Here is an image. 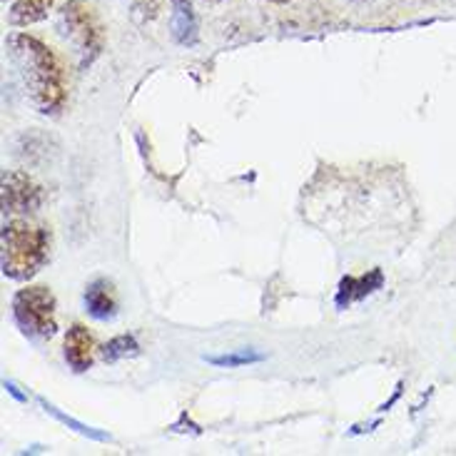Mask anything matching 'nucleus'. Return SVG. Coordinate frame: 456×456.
Returning <instances> with one entry per match:
<instances>
[{
  "instance_id": "12",
  "label": "nucleus",
  "mask_w": 456,
  "mask_h": 456,
  "mask_svg": "<svg viewBox=\"0 0 456 456\" xmlns=\"http://www.w3.org/2000/svg\"><path fill=\"white\" fill-rule=\"evenodd\" d=\"M262 354L252 352V349H237V352H230V354H223V357H205L208 364H215V367H227V370H237V367H247V364H257L262 362Z\"/></svg>"
},
{
  "instance_id": "13",
  "label": "nucleus",
  "mask_w": 456,
  "mask_h": 456,
  "mask_svg": "<svg viewBox=\"0 0 456 456\" xmlns=\"http://www.w3.org/2000/svg\"><path fill=\"white\" fill-rule=\"evenodd\" d=\"M40 407L45 409L48 414H53V417H55V419H58V421H62L65 427H73L75 432L83 434V436H90V439H100V442H105V439H108V436H105V434H102V432H95V429H90V427H86V424H80V421H75L73 417H68V414H62L61 409H55V407H53V404H48L45 399H40Z\"/></svg>"
},
{
  "instance_id": "15",
  "label": "nucleus",
  "mask_w": 456,
  "mask_h": 456,
  "mask_svg": "<svg viewBox=\"0 0 456 456\" xmlns=\"http://www.w3.org/2000/svg\"><path fill=\"white\" fill-rule=\"evenodd\" d=\"M5 389H8V392H11V395L15 396V399H20V402H25V399H28V396H23V395H20V392H18V387H15V384L5 382Z\"/></svg>"
},
{
  "instance_id": "9",
  "label": "nucleus",
  "mask_w": 456,
  "mask_h": 456,
  "mask_svg": "<svg viewBox=\"0 0 456 456\" xmlns=\"http://www.w3.org/2000/svg\"><path fill=\"white\" fill-rule=\"evenodd\" d=\"M86 307L95 320H112L118 312V299L112 292V284L105 280H95L86 289Z\"/></svg>"
},
{
  "instance_id": "17",
  "label": "nucleus",
  "mask_w": 456,
  "mask_h": 456,
  "mask_svg": "<svg viewBox=\"0 0 456 456\" xmlns=\"http://www.w3.org/2000/svg\"><path fill=\"white\" fill-rule=\"evenodd\" d=\"M267 3H274V5H287V3H292V0H267Z\"/></svg>"
},
{
  "instance_id": "11",
  "label": "nucleus",
  "mask_w": 456,
  "mask_h": 456,
  "mask_svg": "<svg viewBox=\"0 0 456 456\" xmlns=\"http://www.w3.org/2000/svg\"><path fill=\"white\" fill-rule=\"evenodd\" d=\"M137 354V342L133 334H120V337H115L110 339L108 345L100 349V357L102 362H118V359H125V357H133Z\"/></svg>"
},
{
  "instance_id": "7",
  "label": "nucleus",
  "mask_w": 456,
  "mask_h": 456,
  "mask_svg": "<svg viewBox=\"0 0 456 456\" xmlns=\"http://www.w3.org/2000/svg\"><path fill=\"white\" fill-rule=\"evenodd\" d=\"M170 36L177 45L192 48L200 40L198 15L192 11V0H170Z\"/></svg>"
},
{
  "instance_id": "8",
  "label": "nucleus",
  "mask_w": 456,
  "mask_h": 456,
  "mask_svg": "<svg viewBox=\"0 0 456 456\" xmlns=\"http://www.w3.org/2000/svg\"><path fill=\"white\" fill-rule=\"evenodd\" d=\"M384 284V272L382 270H370L362 277H345L339 282L337 289V307H349L354 302H362L364 297H370L371 292L382 289Z\"/></svg>"
},
{
  "instance_id": "18",
  "label": "nucleus",
  "mask_w": 456,
  "mask_h": 456,
  "mask_svg": "<svg viewBox=\"0 0 456 456\" xmlns=\"http://www.w3.org/2000/svg\"><path fill=\"white\" fill-rule=\"evenodd\" d=\"M208 3H220V0H208Z\"/></svg>"
},
{
  "instance_id": "3",
  "label": "nucleus",
  "mask_w": 456,
  "mask_h": 456,
  "mask_svg": "<svg viewBox=\"0 0 456 456\" xmlns=\"http://www.w3.org/2000/svg\"><path fill=\"white\" fill-rule=\"evenodd\" d=\"M55 295L48 287H25L12 297V314L25 332L37 334L43 339H50L58 332V320H55Z\"/></svg>"
},
{
  "instance_id": "4",
  "label": "nucleus",
  "mask_w": 456,
  "mask_h": 456,
  "mask_svg": "<svg viewBox=\"0 0 456 456\" xmlns=\"http://www.w3.org/2000/svg\"><path fill=\"white\" fill-rule=\"evenodd\" d=\"M62 20L75 45L87 55V61L98 58L105 45V28L100 23L95 8L87 0H68L62 8Z\"/></svg>"
},
{
  "instance_id": "5",
  "label": "nucleus",
  "mask_w": 456,
  "mask_h": 456,
  "mask_svg": "<svg viewBox=\"0 0 456 456\" xmlns=\"http://www.w3.org/2000/svg\"><path fill=\"white\" fill-rule=\"evenodd\" d=\"M45 202V190L37 185L30 175L18 173V170H5L3 173V208L15 215L23 212H36Z\"/></svg>"
},
{
  "instance_id": "1",
  "label": "nucleus",
  "mask_w": 456,
  "mask_h": 456,
  "mask_svg": "<svg viewBox=\"0 0 456 456\" xmlns=\"http://www.w3.org/2000/svg\"><path fill=\"white\" fill-rule=\"evenodd\" d=\"M12 65L18 68L28 100L40 112H58L65 102V70L58 55L40 37L12 33L5 40Z\"/></svg>"
},
{
  "instance_id": "14",
  "label": "nucleus",
  "mask_w": 456,
  "mask_h": 456,
  "mask_svg": "<svg viewBox=\"0 0 456 456\" xmlns=\"http://www.w3.org/2000/svg\"><path fill=\"white\" fill-rule=\"evenodd\" d=\"M137 20H155L160 12V0H127Z\"/></svg>"
},
{
  "instance_id": "10",
  "label": "nucleus",
  "mask_w": 456,
  "mask_h": 456,
  "mask_svg": "<svg viewBox=\"0 0 456 456\" xmlns=\"http://www.w3.org/2000/svg\"><path fill=\"white\" fill-rule=\"evenodd\" d=\"M53 5H55V0H15L8 11V23L12 28H28V25L40 23L48 18Z\"/></svg>"
},
{
  "instance_id": "6",
  "label": "nucleus",
  "mask_w": 456,
  "mask_h": 456,
  "mask_svg": "<svg viewBox=\"0 0 456 456\" xmlns=\"http://www.w3.org/2000/svg\"><path fill=\"white\" fill-rule=\"evenodd\" d=\"M95 359V339L83 324H73L65 334V362L73 371H87Z\"/></svg>"
},
{
  "instance_id": "16",
  "label": "nucleus",
  "mask_w": 456,
  "mask_h": 456,
  "mask_svg": "<svg viewBox=\"0 0 456 456\" xmlns=\"http://www.w3.org/2000/svg\"><path fill=\"white\" fill-rule=\"evenodd\" d=\"M399 395H402V384H399V387H396L395 396H392V399H389V402H387V404H384V407H382V411H389V407H392V404H395L396 399H399Z\"/></svg>"
},
{
  "instance_id": "2",
  "label": "nucleus",
  "mask_w": 456,
  "mask_h": 456,
  "mask_svg": "<svg viewBox=\"0 0 456 456\" xmlns=\"http://www.w3.org/2000/svg\"><path fill=\"white\" fill-rule=\"evenodd\" d=\"M3 274L11 280H30L48 262L50 234L40 224L12 220L3 227Z\"/></svg>"
}]
</instances>
